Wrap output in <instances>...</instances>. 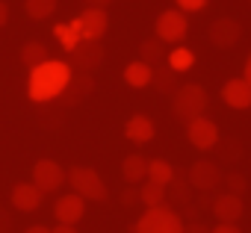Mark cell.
<instances>
[{
	"label": "cell",
	"instance_id": "1",
	"mask_svg": "<svg viewBox=\"0 0 251 233\" xmlns=\"http://www.w3.org/2000/svg\"><path fill=\"white\" fill-rule=\"evenodd\" d=\"M71 74H74L71 65L62 62V59H48V62H42V65L30 68V80H27V94H30V100H36V103H50V100H56V97L65 92Z\"/></svg>",
	"mask_w": 251,
	"mask_h": 233
},
{
	"label": "cell",
	"instance_id": "2",
	"mask_svg": "<svg viewBox=\"0 0 251 233\" xmlns=\"http://www.w3.org/2000/svg\"><path fill=\"white\" fill-rule=\"evenodd\" d=\"M183 230H186V224H183L180 212L166 204L145 210L133 224V233H183Z\"/></svg>",
	"mask_w": 251,
	"mask_h": 233
},
{
	"label": "cell",
	"instance_id": "3",
	"mask_svg": "<svg viewBox=\"0 0 251 233\" xmlns=\"http://www.w3.org/2000/svg\"><path fill=\"white\" fill-rule=\"evenodd\" d=\"M207 92H204V86H198V83H186V86H180L175 94H172V112L177 115L180 121H192V118H201L204 115V109H207Z\"/></svg>",
	"mask_w": 251,
	"mask_h": 233
},
{
	"label": "cell",
	"instance_id": "4",
	"mask_svg": "<svg viewBox=\"0 0 251 233\" xmlns=\"http://www.w3.org/2000/svg\"><path fill=\"white\" fill-rule=\"evenodd\" d=\"M68 183H71V192H77L83 201H106L109 198V189L103 183V177L89 168V165H71L68 168Z\"/></svg>",
	"mask_w": 251,
	"mask_h": 233
},
{
	"label": "cell",
	"instance_id": "5",
	"mask_svg": "<svg viewBox=\"0 0 251 233\" xmlns=\"http://www.w3.org/2000/svg\"><path fill=\"white\" fill-rule=\"evenodd\" d=\"M186 30H189V21H186V12H180V9H166L154 21V36L163 39L166 45L169 42H183Z\"/></svg>",
	"mask_w": 251,
	"mask_h": 233
},
{
	"label": "cell",
	"instance_id": "6",
	"mask_svg": "<svg viewBox=\"0 0 251 233\" xmlns=\"http://www.w3.org/2000/svg\"><path fill=\"white\" fill-rule=\"evenodd\" d=\"M33 183H36L45 195L59 192V189L68 183V171H65L56 160H39V163L33 165Z\"/></svg>",
	"mask_w": 251,
	"mask_h": 233
},
{
	"label": "cell",
	"instance_id": "7",
	"mask_svg": "<svg viewBox=\"0 0 251 233\" xmlns=\"http://www.w3.org/2000/svg\"><path fill=\"white\" fill-rule=\"evenodd\" d=\"M71 59H68V65H71V71H80V74H89V71H95L100 62H103V45L100 42H89V39H83L71 53H68Z\"/></svg>",
	"mask_w": 251,
	"mask_h": 233
},
{
	"label": "cell",
	"instance_id": "8",
	"mask_svg": "<svg viewBox=\"0 0 251 233\" xmlns=\"http://www.w3.org/2000/svg\"><path fill=\"white\" fill-rule=\"evenodd\" d=\"M186 180H189V186L198 189V192H213V189L225 180V174H222L219 163H213V160H198V163H192V168L186 171Z\"/></svg>",
	"mask_w": 251,
	"mask_h": 233
},
{
	"label": "cell",
	"instance_id": "9",
	"mask_svg": "<svg viewBox=\"0 0 251 233\" xmlns=\"http://www.w3.org/2000/svg\"><path fill=\"white\" fill-rule=\"evenodd\" d=\"M186 139L192 148L198 151H213L219 145V127L213 118H207V115H201V118H192L186 124Z\"/></svg>",
	"mask_w": 251,
	"mask_h": 233
},
{
	"label": "cell",
	"instance_id": "10",
	"mask_svg": "<svg viewBox=\"0 0 251 233\" xmlns=\"http://www.w3.org/2000/svg\"><path fill=\"white\" fill-rule=\"evenodd\" d=\"M95 92V80L89 77V74H80V71H74L71 74V80H68V86H65V92L56 97L59 100V106H77V103H83L89 94Z\"/></svg>",
	"mask_w": 251,
	"mask_h": 233
},
{
	"label": "cell",
	"instance_id": "11",
	"mask_svg": "<svg viewBox=\"0 0 251 233\" xmlns=\"http://www.w3.org/2000/svg\"><path fill=\"white\" fill-rule=\"evenodd\" d=\"M213 215L222 221V224H236L245 212V204H242V195H233V192H222L213 198Z\"/></svg>",
	"mask_w": 251,
	"mask_h": 233
},
{
	"label": "cell",
	"instance_id": "12",
	"mask_svg": "<svg viewBox=\"0 0 251 233\" xmlns=\"http://www.w3.org/2000/svg\"><path fill=\"white\" fill-rule=\"evenodd\" d=\"M77 24H80V36L83 39L100 42L106 36V30H109V15H106V9H89L86 6V12L77 18Z\"/></svg>",
	"mask_w": 251,
	"mask_h": 233
},
{
	"label": "cell",
	"instance_id": "13",
	"mask_svg": "<svg viewBox=\"0 0 251 233\" xmlns=\"http://www.w3.org/2000/svg\"><path fill=\"white\" fill-rule=\"evenodd\" d=\"M207 36H210V42H213L216 47L227 50V47H233V45L242 39V27H239V21H233V18H216V21L210 24Z\"/></svg>",
	"mask_w": 251,
	"mask_h": 233
},
{
	"label": "cell",
	"instance_id": "14",
	"mask_svg": "<svg viewBox=\"0 0 251 233\" xmlns=\"http://www.w3.org/2000/svg\"><path fill=\"white\" fill-rule=\"evenodd\" d=\"M53 215H56L59 224H77V221L86 215V201H83L77 192L59 195L56 204H53Z\"/></svg>",
	"mask_w": 251,
	"mask_h": 233
},
{
	"label": "cell",
	"instance_id": "15",
	"mask_svg": "<svg viewBox=\"0 0 251 233\" xmlns=\"http://www.w3.org/2000/svg\"><path fill=\"white\" fill-rule=\"evenodd\" d=\"M45 201V192L30 180V183H15L12 186V207L18 212H36Z\"/></svg>",
	"mask_w": 251,
	"mask_h": 233
},
{
	"label": "cell",
	"instance_id": "16",
	"mask_svg": "<svg viewBox=\"0 0 251 233\" xmlns=\"http://www.w3.org/2000/svg\"><path fill=\"white\" fill-rule=\"evenodd\" d=\"M222 100L230 109H248L251 106V86L242 77H233V80H227L222 86Z\"/></svg>",
	"mask_w": 251,
	"mask_h": 233
},
{
	"label": "cell",
	"instance_id": "17",
	"mask_svg": "<svg viewBox=\"0 0 251 233\" xmlns=\"http://www.w3.org/2000/svg\"><path fill=\"white\" fill-rule=\"evenodd\" d=\"M124 136L133 145H148L157 136V127L148 115H133V118H127V124H124Z\"/></svg>",
	"mask_w": 251,
	"mask_h": 233
},
{
	"label": "cell",
	"instance_id": "18",
	"mask_svg": "<svg viewBox=\"0 0 251 233\" xmlns=\"http://www.w3.org/2000/svg\"><path fill=\"white\" fill-rule=\"evenodd\" d=\"M121 177L127 180L130 186H139L148 180V160L142 154H130V157H124L121 163Z\"/></svg>",
	"mask_w": 251,
	"mask_h": 233
},
{
	"label": "cell",
	"instance_id": "19",
	"mask_svg": "<svg viewBox=\"0 0 251 233\" xmlns=\"http://www.w3.org/2000/svg\"><path fill=\"white\" fill-rule=\"evenodd\" d=\"M151 80H154V65H148L142 59H136L124 68V83L130 89H145V86H151Z\"/></svg>",
	"mask_w": 251,
	"mask_h": 233
},
{
	"label": "cell",
	"instance_id": "20",
	"mask_svg": "<svg viewBox=\"0 0 251 233\" xmlns=\"http://www.w3.org/2000/svg\"><path fill=\"white\" fill-rule=\"evenodd\" d=\"M53 36H56V42H59V47H62L65 53H71V50L83 42L77 18H74V21H68V24H56V27H53Z\"/></svg>",
	"mask_w": 251,
	"mask_h": 233
},
{
	"label": "cell",
	"instance_id": "21",
	"mask_svg": "<svg viewBox=\"0 0 251 233\" xmlns=\"http://www.w3.org/2000/svg\"><path fill=\"white\" fill-rule=\"evenodd\" d=\"M166 56H169V53H166V42L157 39V36H151V39H145V42L139 45V59L148 62V65H160Z\"/></svg>",
	"mask_w": 251,
	"mask_h": 233
},
{
	"label": "cell",
	"instance_id": "22",
	"mask_svg": "<svg viewBox=\"0 0 251 233\" xmlns=\"http://www.w3.org/2000/svg\"><path fill=\"white\" fill-rule=\"evenodd\" d=\"M151 86H154L160 94H175V92L180 89V83H177V74H175L169 65H160V68H154V80H151Z\"/></svg>",
	"mask_w": 251,
	"mask_h": 233
},
{
	"label": "cell",
	"instance_id": "23",
	"mask_svg": "<svg viewBox=\"0 0 251 233\" xmlns=\"http://www.w3.org/2000/svg\"><path fill=\"white\" fill-rule=\"evenodd\" d=\"M175 177H177V171H175L172 163H166V160H148V180H151V183L169 186Z\"/></svg>",
	"mask_w": 251,
	"mask_h": 233
},
{
	"label": "cell",
	"instance_id": "24",
	"mask_svg": "<svg viewBox=\"0 0 251 233\" xmlns=\"http://www.w3.org/2000/svg\"><path fill=\"white\" fill-rule=\"evenodd\" d=\"M48 59H53V56H50V50H48L42 42H27V45L21 47V62H24L27 68H36V65H42V62H48Z\"/></svg>",
	"mask_w": 251,
	"mask_h": 233
},
{
	"label": "cell",
	"instance_id": "25",
	"mask_svg": "<svg viewBox=\"0 0 251 233\" xmlns=\"http://www.w3.org/2000/svg\"><path fill=\"white\" fill-rule=\"evenodd\" d=\"M139 204H145V210H151V207H163V204H166V186L145 180V183L139 186Z\"/></svg>",
	"mask_w": 251,
	"mask_h": 233
},
{
	"label": "cell",
	"instance_id": "26",
	"mask_svg": "<svg viewBox=\"0 0 251 233\" xmlns=\"http://www.w3.org/2000/svg\"><path fill=\"white\" fill-rule=\"evenodd\" d=\"M166 65H169L175 74H180V71H189V68L195 65V53H192L189 47H175V50H169V56H166Z\"/></svg>",
	"mask_w": 251,
	"mask_h": 233
},
{
	"label": "cell",
	"instance_id": "27",
	"mask_svg": "<svg viewBox=\"0 0 251 233\" xmlns=\"http://www.w3.org/2000/svg\"><path fill=\"white\" fill-rule=\"evenodd\" d=\"M59 0H24V12L33 18V21H45L56 12Z\"/></svg>",
	"mask_w": 251,
	"mask_h": 233
},
{
	"label": "cell",
	"instance_id": "28",
	"mask_svg": "<svg viewBox=\"0 0 251 233\" xmlns=\"http://www.w3.org/2000/svg\"><path fill=\"white\" fill-rule=\"evenodd\" d=\"M189 180L186 177H175L169 186H166V201H175V204H189Z\"/></svg>",
	"mask_w": 251,
	"mask_h": 233
},
{
	"label": "cell",
	"instance_id": "29",
	"mask_svg": "<svg viewBox=\"0 0 251 233\" xmlns=\"http://www.w3.org/2000/svg\"><path fill=\"white\" fill-rule=\"evenodd\" d=\"M225 183H227V192H233V195H242V192H245V177H242L239 171L225 174Z\"/></svg>",
	"mask_w": 251,
	"mask_h": 233
},
{
	"label": "cell",
	"instance_id": "30",
	"mask_svg": "<svg viewBox=\"0 0 251 233\" xmlns=\"http://www.w3.org/2000/svg\"><path fill=\"white\" fill-rule=\"evenodd\" d=\"M180 12H201L207 6V0H175Z\"/></svg>",
	"mask_w": 251,
	"mask_h": 233
},
{
	"label": "cell",
	"instance_id": "31",
	"mask_svg": "<svg viewBox=\"0 0 251 233\" xmlns=\"http://www.w3.org/2000/svg\"><path fill=\"white\" fill-rule=\"evenodd\" d=\"M121 204H124V207L139 204V189H124V192H121Z\"/></svg>",
	"mask_w": 251,
	"mask_h": 233
},
{
	"label": "cell",
	"instance_id": "32",
	"mask_svg": "<svg viewBox=\"0 0 251 233\" xmlns=\"http://www.w3.org/2000/svg\"><path fill=\"white\" fill-rule=\"evenodd\" d=\"M9 230H12V215L0 207V233H9Z\"/></svg>",
	"mask_w": 251,
	"mask_h": 233
},
{
	"label": "cell",
	"instance_id": "33",
	"mask_svg": "<svg viewBox=\"0 0 251 233\" xmlns=\"http://www.w3.org/2000/svg\"><path fill=\"white\" fill-rule=\"evenodd\" d=\"M183 233H213V230H210L207 224H201V221H192V224H189Z\"/></svg>",
	"mask_w": 251,
	"mask_h": 233
},
{
	"label": "cell",
	"instance_id": "34",
	"mask_svg": "<svg viewBox=\"0 0 251 233\" xmlns=\"http://www.w3.org/2000/svg\"><path fill=\"white\" fill-rule=\"evenodd\" d=\"M213 233H242V230H239L236 224H222V221H219V224L213 227Z\"/></svg>",
	"mask_w": 251,
	"mask_h": 233
},
{
	"label": "cell",
	"instance_id": "35",
	"mask_svg": "<svg viewBox=\"0 0 251 233\" xmlns=\"http://www.w3.org/2000/svg\"><path fill=\"white\" fill-rule=\"evenodd\" d=\"M50 233H77V224H56L50 227Z\"/></svg>",
	"mask_w": 251,
	"mask_h": 233
},
{
	"label": "cell",
	"instance_id": "36",
	"mask_svg": "<svg viewBox=\"0 0 251 233\" xmlns=\"http://www.w3.org/2000/svg\"><path fill=\"white\" fill-rule=\"evenodd\" d=\"M83 3H86L89 9H106V6H109V0H83Z\"/></svg>",
	"mask_w": 251,
	"mask_h": 233
},
{
	"label": "cell",
	"instance_id": "37",
	"mask_svg": "<svg viewBox=\"0 0 251 233\" xmlns=\"http://www.w3.org/2000/svg\"><path fill=\"white\" fill-rule=\"evenodd\" d=\"M6 21H9V6H6V0H0V27Z\"/></svg>",
	"mask_w": 251,
	"mask_h": 233
},
{
	"label": "cell",
	"instance_id": "38",
	"mask_svg": "<svg viewBox=\"0 0 251 233\" xmlns=\"http://www.w3.org/2000/svg\"><path fill=\"white\" fill-rule=\"evenodd\" d=\"M24 233H50V227H48V224H30Z\"/></svg>",
	"mask_w": 251,
	"mask_h": 233
},
{
	"label": "cell",
	"instance_id": "39",
	"mask_svg": "<svg viewBox=\"0 0 251 233\" xmlns=\"http://www.w3.org/2000/svg\"><path fill=\"white\" fill-rule=\"evenodd\" d=\"M242 80L251 86V53H248V59H245V71H242Z\"/></svg>",
	"mask_w": 251,
	"mask_h": 233
}]
</instances>
